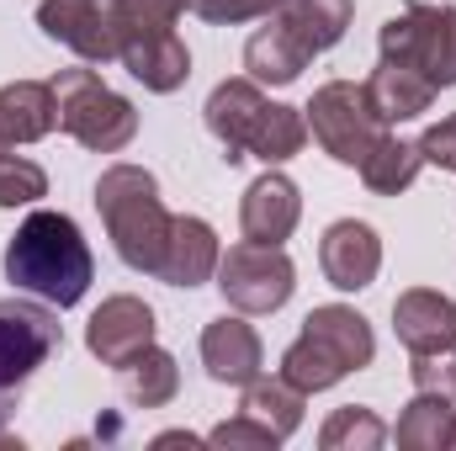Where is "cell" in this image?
I'll list each match as a JSON object with an SVG mask.
<instances>
[{"label":"cell","mask_w":456,"mask_h":451,"mask_svg":"<svg viewBox=\"0 0 456 451\" xmlns=\"http://www.w3.org/2000/svg\"><path fill=\"white\" fill-rule=\"evenodd\" d=\"M5 282L53 308H75L96 282V255L69 213L37 208L5 244Z\"/></svg>","instance_id":"cell-1"},{"label":"cell","mask_w":456,"mask_h":451,"mask_svg":"<svg viewBox=\"0 0 456 451\" xmlns=\"http://www.w3.org/2000/svg\"><path fill=\"white\" fill-rule=\"evenodd\" d=\"M96 213L107 224L117 260L127 271L154 276L159 255H165V239H170V218H175L159 202L154 170H143V165H107L102 181H96Z\"/></svg>","instance_id":"cell-2"},{"label":"cell","mask_w":456,"mask_h":451,"mask_svg":"<svg viewBox=\"0 0 456 451\" xmlns=\"http://www.w3.org/2000/svg\"><path fill=\"white\" fill-rule=\"evenodd\" d=\"M64 350L59 308L43 298H0V430L21 409V382Z\"/></svg>","instance_id":"cell-3"},{"label":"cell","mask_w":456,"mask_h":451,"mask_svg":"<svg viewBox=\"0 0 456 451\" xmlns=\"http://www.w3.org/2000/svg\"><path fill=\"white\" fill-rule=\"evenodd\" d=\"M53 102H59V127L91 149V154H122L138 138V112L127 96H117L96 70H59L53 80Z\"/></svg>","instance_id":"cell-4"},{"label":"cell","mask_w":456,"mask_h":451,"mask_svg":"<svg viewBox=\"0 0 456 451\" xmlns=\"http://www.w3.org/2000/svg\"><path fill=\"white\" fill-rule=\"evenodd\" d=\"M377 53L387 64L414 70L436 91H452L456 86V11L452 5H430V0H409L398 16L382 21Z\"/></svg>","instance_id":"cell-5"},{"label":"cell","mask_w":456,"mask_h":451,"mask_svg":"<svg viewBox=\"0 0 456 451\" xmlns=\"http://www.w3.org/2000/svg\"><path fill=\"white\" fill-rule=\"evenodd\" d=\"M303 117H308L314 144H319L335 165H350V170H361V160L393 133V127L377 117V107H371L366 80H330V86H319L314 102L303 107Z\"/></svg>","instance_id":"cell-6"},{"label":"cell","mask_w":456,"mask_h":451,"mask_svg":"<svg viewBox=\"0 0 456 451\" xmlns=\"http://www.w3.org/2000/svg\"><path fill=\"white\" fill-rule=\"evenodd\" d=\"M218 292L244 319L276 314L297 292V266H292V255L281 244H255V239L228 244L224 260H218Z\"/></svg>","instance_id":"cell-7"},{"label":"cell","mask_w":456,"mask_h":451,"mask_svg":"<svg viewBox=\"0 0 456 451\" xmlns=\"http://www.w3.org/2000/svg\"><path fill=\"white\" fill-rule=\"evenodd\" d=\"M37 27H43V37L64 43V48H69L75 59H86V64L117 59L112 5H102V0H43V5H37Z\"/></svg>","instance_id":"cell-8"},{"label":"cell","mask_w":456,"mask_h":451,"mask_svg":"<svg viewBox=\"0 0 456 451\" xmlns=\"http://www.w3.org/2000/svg\"><path fill=\"white\" fill-rule=\"evenodd\" d=\"M265 112H271V102H265V91H260L249 75L213 86V96H208L202 117H208V133L224 144L228 165H244V160H249V144H255V133H260Z\"/></svg>","instance_id":"cell-9"},{"label":"cell","mask_w":456,"mask_h":451,"mask_svg":"<svg viewBox=\"0 0 456 451\" xmlns=\"http://www.w3.org/2000/svg\"><path fill=\"white\" fill-rule=\"evenodd\" d=\"M86 345H91V356H96L102 366L133 361L143 345H154V308H149L143 298H133V292H117V298H107V303L91 314Z\"/></svg>","instance_id":"cell-10"},{"label":"cell","mask_w":456,"mask_h":451,"mask_svg":"<svg viewBox=\"0 0 456 451\" xmlns=\"http://www.w3.org/2000/svg\"><path fill=\"white\" fill-rule=\"evenodd\" d=\"M319 266H324V282L340 287V292L371 287L377 271H382V239H377V228L361 224V218L330 224L324 239H319Z\"/></svg>","instance_id":"cell-11"},{"label":"cell","mask_w":456,"mask_h":451,"mask_svg":"<svg viewBox=\"0 0 456 451\" xmlns=\"http://www.w3.org/2000/svg\"><path fill=\"white\" fill-rule=\"evenodd\" d=\"M202 366L218 388H249L265 366V345L255 335V324H244V314H224L202 330Z\"/></svg>","instance_id":"cell-12"},{"label":"cell","mask_w":456,"mask_h":451,"mask_svg":"<svg viewBox=\"0 0 456 451\" xmlns=\"http://www.w3.org/2000/svg\"><path fill=\"white\" fill-rule=\"evenodd\" d=\"M218 260H224V250H218L213 224H208V218H191V213H175L154 276H159L165 287H186V292H191V287H202V282L218 276Z\"/></svg>","instance_id":"cell-13"},{"label":"cell","mask_w":456,"mask_h":451,"mask_svg":"<svg viewBox=\"0 0 456 451\" xmlns=\"http://www.w3.org/2000/svg\"><path fill=\"white\" fill-rule=\"evenodd\" d=\"M297 218H303L297 186H292L276 165H265V176L249 181V192H244V202H239V228H244V239H255V244H287L292 228H297Z\"/></svg>","instance_id":"cell-14"},{"label":"cell","mask_w":456,"mask_h":451,"mask_svg":"<svg viewBox=\"0 0 456 451\" xmlns=\"http://www.w3.org/2000/svg\"><path fill=\"white\" fill-rule=\"evenodd\" d=\"M303 340H314L345 377H350V372H366V366L377 361V335H371V324H366L355 308H345V303L314 308V314L303 319Z\"/></svg>","instance_id":"cell-15"},{"label":"cell","mask_w":456,"mask_h":451,"mask_svg":"<svg viewBox=\"0 0 456 451\" xmlns=\"http://www.w3.org/2000/svg\"><path fill=\"white\" fill-rule=\"evenodd\" d=\"M117 59H122V70H127L143 91H154V96H170V91H181V86L191 80V53H186V43H181L175 32L122 37V43H117Z\"/></svg>","instance_id":"cell-16"},{"label":"cell","mask_w":456,"mask_h":451,"mask_svg":"<svg viewBox=\"0 0 456 451\" xmlns=\"http://www.w3.org/2000/svg\"><path fill=\"white\" fill-rule=\"evenodd\" d=\"M393 335H398V345H403L409 356L452 345L456 340V303L446 292H436V287H409V292H398V303H393Z\"/></svg>","instance_id":"cell-17"},{"label":"cell","mask_w":456,"mask_h":451,"mask_svg":"<svg viewBox=\"0 0 456 451\" xmlns=\"http://www.w3.org/2000/svg\"><path fill=\"white\" fill-rule=\"evenodd\" d=\"M59 127V102L48 80H11L0 86V133L5 144H37Z\"/></svg>","instance_id":"cell-18"},{"label":"cell","mask_w":456,"mask_h":451,"mask_svg":"<svg viewBox=\"0 0 456 451\" xmlns=\"http://www.w3.org/2000/svg\"><path fill=\"white\" fill-rule=\"evenodd\" d=\"M350 16H355V0H281L271 11V21H281L314 59L330 53L350 32Z\"/></svg>","instance_id":"cell-19"},{"label":"cell","mask_w":456,"mask_h":451,"mask_svg":"<svg viewBox=\"0 0 456 451\" xmlns=\"http://www.w3.org/2000/svg\"><path fill=\"white\" fill-rule=\"evenodd\" d=\"M308 48L281 27V21H271L265 16V27L244 43V70H249V80L255 86H292L303 70H308Z\"/></svg>","instance_id":"cell-20"},{"label":"cell","mask_w":456,"mask_h":451,"mask_svg":"<svg viewBox=\"0 0 456 451\" xmlns=\"http://www.w3.org/2000/svg\"><path fill=\"white\" fill-rule=\"evenodd\" d=\"M117 382H122V398H127L133 409H165V404H175V393H181V366H175L170 350L143 345L133 361L117 366Z\"/></svg>","instance_id":"cell-21"},{"label":"cell","mask_w":456,"mask_h":451,"mask_svg":"<svg viewBox=\"0 0 456 451\" xmlns=\"http://www.w3.org/2000/svg\"><path fill=\"white\" fill-rule=\"evenodd\" d=\"M366 96H371V107H377V117H382L387 127H398V122H409V117L430 112V102H436L441 91H436L430 80H419L414 70L377 59V70H371V80H366Z\"/></svg>","instance_id":"cell-22"},{"label":"cell","mask_w":456,"mask_h":451,"mask_svg":"<svg viewBox=\"0 0 456 451\" xmlns=\"http://www.w3.org/2000/svg\"><path fill=\"white\" fill-rule=\"evenodd\" d=\"M398 447L403 451H452L456 447V409L441 393H414V404H403L398 414Z\"/></svg>","instance_id":"cell-23"},{"label":"cell","mask_w":456,"mask_h":451,"mask_svg":"<svg viewBox=\"0 0 456 451\" xmlns=\"http://www.w3.org/2000/svg\"><path fill=\"white\" fill-rule=\"evenodd\" d=\"M419 170H425V149H419V138H393V133L361 160V181H366L371 197H398V192H409Z\"/></svg>","instance_id":"cell-24"},{"label":"cell","mask_w":456,"mask_h":451,"mask_svg":"<svg viewBox=\"0 0 456 451\" xmlns=\"http://www.w3.org/2000/svg\"><path fill=\"white\" fill-rule=\"evenodd\" d=\"M303 409H308V393H303L297 382H287V377H255V382L244 388V414H255L260 425H271L281 441L297 436Z\"/></svg>","instance_id":"cell-25"},{"label":"cell","mask_w":456,"mask_h":451,"mask_svg":"<svg viewBox=\"0 0 456 451\" xmlns=\"http://www.w3.org/2000/svg\"><path fill=\"white\" fill-rule=\"evenodd\" d=\"M303 144H308V117H303V107L271 102V112H265L260 133H255V144H249V160L287 165V160H297V154H303Z\"/></svg>","instance_id":"cell-26"},{"label":"cell","mask_w":456,"mask_h":451,"mask_svg":"<svg viewBox=\"0 0 456 451\" xmlns=\"http://www.w3.org/2000/svg\"><path fill=\"white\" fill-rule=\"evenodd\" d=\"M382 441H387V425H382L371 409H361V404L335 409V414L324 420V430H319V447L324 451H377Z\"/></svg>","instance_id":"cell-27"},{"label":"cell","mask_w":456,"mask_h":451,"mask_svg":"<svg viewBox=\"0 0 456 451\" xmlns=\"http://www.w3.org/2000/svg\"><path fill=\"white\" fill-rule=\"evenodd\" d=\"M112 5L117 43L122 37H149V32H175L186 0H107Z\"/></svg>","instance_id":"cell-28"},{"label":"cell","mask_w":456,"mask_h":451,"mask_svg":"<svg viewBox=\"0 0 456 451\" xmlns=\"http://www.w3.org/2000/svg\"><path fill=\"white\" fill-rule=\"evenodd\" d=\"M281 377L287 382H297L303 393H324V388H335V382H345V372L314 345V340H292L287 350H281Z\"/></svg>","instance_id":"cell-29"},{"label":"cell","mask_w":456,"mask_h":451,"mask_svg":"<svg viewBox=\"0 0 456 451\" xmlns=\"http://www.w3.org/2000/svg\"><path fill=\"white\" fill-rule=\"evenodd\" d=\"M48 197V170L21 154H0V208H32Z\"/></svg>","instance_id":"cell-30"},{"label":"cell","mask_w":456,"mask_h":451,"mask_svg":"<svg viewBox=\"0 0 456 451\" xmlns=\"http://www.w3.org/2000/svg\"><path fill=\"white\" fill-rule=\"evenodd\" d=\"M409 377H414L419 393H441V398L456 404V340L441 345V350H419V356L409 361Z\"/></svg>","instance_id":"cell-31"},{"label":"cell","mask_w":456,"mask_h":451,"mask_svg":"<svg viewBox=\"0 0 456 451\" xmlns=\"http://www.w3.org/2000/svg\"><path fill=\"white\" fill-rule=\"evenodd\" d=\"M208 447H228V451H276L281 436L271 425H260L255 414H239V420H224L208 430Z\"/></svg>","instance_id":"cell-32"},{"label":"cell","mask_w":456,"mask_h":451,"mask_svg":"<svg viewBox=\"0 0 456 451\" xmlns=\"http://www.w3.org/2000/svg\"><path fill=\"white\" fill-rule=\"evenodd\" d=\"M281 0H186V11H197L213 27H239V21H265Z\"/></svg>","instance_id":"cell-33"},{"label":"cell","mask_w":456,"mask_h":451,"mask_svg":"<svg viewBox=\"0 0 456 451\" xmlns=\"http://www.w3.org/2000/svg\"><path fill=\"white\" fill-rule=\"evenodd\" d=\"M419 149H425V165H436V170H456V112L441 117L436 127H425Z\"/></svg>","instance_id":"cell-34"},{"label":"cell","mask_w":456,"mask_h":451,"mask_svg":"<svg viewBox=\"0 0 456 451\" xmlns=\"http://www.w3.org/2000/svg\"><path fill=\"white\" fill-rule=\"evenodd\" d=\"M154 447H197V436H186V430H165Z\"/></svg>","instance_id":"cell-35"},{"label":"cell","mask_w":456,"mask_h":451,"mask_svg":"<svg viewBox=\"0 0 456 451\" xmlns=\"http://www.w3.org/2000/svg\"><path fill=\"white\" fill-rule=\"evenodd\" d=\"M0 154H11V144H5V133H0Z\"/></svg>","instance_id":"cell-36"}]
</instances>
